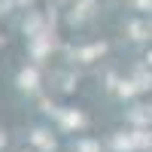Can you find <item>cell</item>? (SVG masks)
I'll list each match as a JSON object with an SVG mask.
<instances>
[{
  "instance_id": "3957f363",
  "label": "cell",
  "mask_w": 152,
  "mask_h": 152,
  "mask_svg": "<svg viewBox=\"0 0 152 152\" xmlns=\"http://www.w3.org/2000/svg\"><path fill=\"white\" fill-rule=\"evenodd\" d=\"M79 152H97V146H94V143H88V140H85V143H79Z\"/></svg>"
},
{
  "instance_id": "7a4b0ae2",
  "label": "cell",
  "mask_w": 152,
  "mask_h": 152,
  "mask_svg": "<svg viewBox=\"0 0 152 152\" xmlns=\"http://www.w3.org/2000/svg\"><path fill=\"white\" fill-rule=\"evenodd\" d=\"M18 82H21V88H37V73L34 70H24L18 76Z\"/></svg>"
},
{
  "instance_id": "277c9868",
  "label": "cell",
  "mask_w": 152,
  "mask_h": 152,
  "mask_svg": "<svg viewBox=\"0 0 152 152\" xmlns=\"http://www.w3.org/2000/svg\"><path fill=\"white\" fill-rule=\"evenodd\" d=\"M3 146H6V137H3V134H0V149H3Z\"/></svg>"
},
{
  "instance_id": "6da1fadb",
  "label": "cell",
  "mask_w": 152,
  "mask_h": 152,
  "mask_svg": "<svg viewBox=\"0 0 152 152\" xmlns=\"http://www.w3.org/2000/svg\"><path fill=\"white\" fill-rule=\"evenodd\" d=\"M34 143L40 146V149H46V152H52V149H55V140H52L46 131H34Z\"/></svg>"
}]
</instances>
